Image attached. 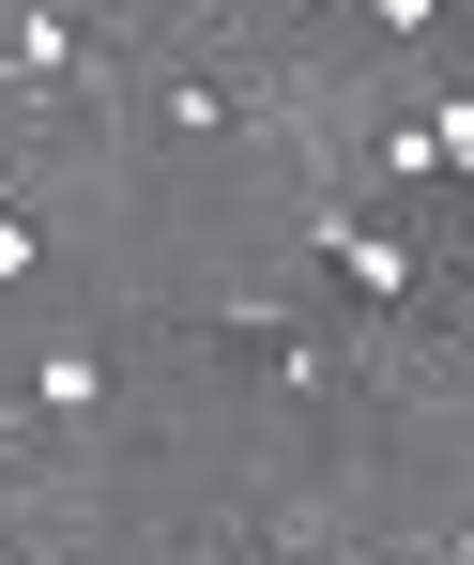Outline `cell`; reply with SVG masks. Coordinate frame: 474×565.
I'll return each mask as SVG.
<instances>
[{"label": "cell", "instance_id": "6da1fadb", "mask_svg": "<svg viewBox=\"0 0 474 565\" xmlns=\"http://www.w3.org/2000/svg\"><path fill=\"white\" fill-rule=\"evenodd\" d=\"M123 428V367H107L93 321H31L15 352V444H107Z\"/></svg>", "mask_w": 474, "mask_h": 565}, {"label": "cell", "instance_id": "7a4b0ae2", "mask_svg": "<svg viewBox=\"0 0 474 565\" xmlns=\"http://www.w3.org/2000/svg\"><path fill=\"white\" fill-rule=\"evenodd\" d=\"M199 337H214L230 367H261V382H276V397H291V413H337V397L368 382V337H306V321H291L276 290H245V306H214Z\"/></svg>", "mask_w": 474, "mask_h": 565}, {"label": "cell", "instance_id": "3957f363", "mask_svg": "<svg viewBox=\"0 0 474 565\" xmlns=\"http://www.w3.org/2000/svg\"><path fill=\"white\" fill-rule=\"evenodd\" d=\"M306 245L337 260V290H352L368 321H413V306H429V260H413V230H398V214H352V199H306Z\"/></svg>", "mask_w": 474, "mask_h": 565}, {"label": "cell", "instance_id": "277c9868", "mask_svg": "<svg viewBox=\"0 0 474 565\" xmlns=\"http://www.w3.org/2000/svg\"><path fill=\"white\" fill-rule=\"evenodd\" d=\"M123 93H138V122H154V138H185V153L261 138V122H276V107H261V77H230V62H123Z\"/></svg>", "mask_w": 474, "mask_h": 565}, {"label": "cell", "instance_id": "5b68a950", "mask_svg": "<svg viewBox=\"0 0 474 565\" xmlns=\"http://www.w3.org/2000/svg\"><path fill=\"white\" fill-rule=\"evenodd\" d=\"M123 77V46H107L77 0H15V46H0V93H31V107H77Z\"/></svg>", "mask_w": 474, "mask_h": 565}, {"label": "cell", "instance_id": "8992f818", "mask_svg": "<svg viewBox=\"0 0 474 565\" xmlns=\"http://www.w3.org/2000/svg\"><path fill=\"white\" fill-rule=\"evenodd\" d=\"M382 184H398V199H429V184H444V138H429V107H398V122H382Z\"/></svg>", "mask_w": 474, "mask_h": 565}, {"label": "cell", "instance_id": "52a82bcc", "mask_svg": "<svg viewBox=\"0 0 474 565\" xmlns=\"http://www.w3.org/2000/svg\"><path fill=\"white\" fill-rule=\"evenodd\" d=\"M46 290V230H31V199L0 184V306H31Z\"/></svg>", "mask_w": 474, "mask_h": 565}, {"label": "cell", "instance_id": "ba28073f", "mask_svg": "<svg viewBox=\"0 0 474 565\" xmlns=\"http://www.w3.org/2000/svg\"><path fill=\"white\" fill-rule=\"evenodd\" d=\"M429 138H444V184H474V93H444V107H429Z\"/></svg>", "mask_w": 474, "mask_h": 565}, {"label": "cell", "instance_id": "9c48e42d", "mask_svg": "<svg viewBox=\"0 0 474 565\" xmlns=\"http://www.w3.org/2000/svg\"><path fill=\"white\" fill-rule=\"evenodd\" d=\"M429 15H444V0H368V31H382V46H413Z\"/></svg>", "mask_w": 474, "mask_h": 565}, {"label": "cell", "instance_id": "30bf717a", "mask_svg": "<svg viewBox=\"0 0 474 565\" xmlns=\"http://www.w3.org/2000/svg\"><path fill=\"white\" fill-rule=\"evenodd\" d=\"M444 321H460V337H474V260H460V276H444Z\"/></svg>", "mask_w": 474, "mask_h": 565}, {"label": "cell", "instance_id": "8fae6325", "mask_svg": "<svg viewBox=\"0 0 474 565\" xmlns=\"http://www.w3.org/2000/svg\"><path fill=\"white\" fill-rule=\"evenodd\" d=\"M154 565H230V551H154Z\"/></svg>", "mask_w": 474, "mask_h": 565}, {"label": "cell", "instance_id": "7c38bea8", "mask_svg": "<svg viewBox=\"0 0 474 565\" xmlns=\"http://www.w3.org/2000/svg\"><path fill=\"white\" fill-rule=\"evenodd\" d=\"M138 15H185V0H138Z\"/></svg>", "mask_w": 474, "mask_h": 565}, {"label": "cell", "instance_id": "4fadbf2b", "mask_svg": "<svg viewBox=\"0 0 474 565\" xmlns=\"http://www.w3.org/2000/svg\"><path fill=\"white\" fill-rule=\"evenodd\" d=\"M0 565H31V551H15V535H0Z\"/></svg>", "mask_w": 474, "mask_h": 565}, {"label": "cell", "instance_id": "5bb4252c", "mask_svg": "<svg viewBox=\"0 0 474 565\" xmlns=\"http://www.w3.org/2000/svg\"><path fill=\"white\" fill-rule=\"evenodd\" d=\"M429 565H460V551H429Z\"/></svg>", "mask_w": 474, "mask_h": 565}]
</instances>
